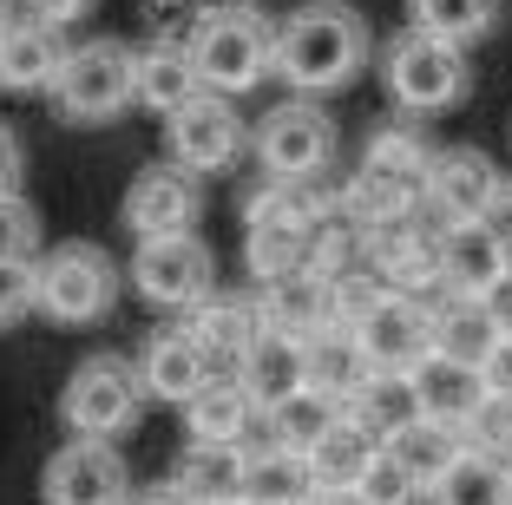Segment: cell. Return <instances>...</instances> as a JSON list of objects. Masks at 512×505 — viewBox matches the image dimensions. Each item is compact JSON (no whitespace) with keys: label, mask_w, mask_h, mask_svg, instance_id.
I'll return each instance as SVG.
<instances>
[{"label":"cell","mask_w":512,"mask_h":505,"mask_svg":"<svg viewBox=\"0 0 512 505\" xmlns=\"http://www.w3.org/2000/svg\"><path fill=\"white\" fill-rule=\"evenodd\" d=\"M427 309H434V355L453 361V368L480 374V361L493 355V342H499L493 315H486L480 302H467V296H440V302H427Z\"/></svg>","instance_id":"27"},{"label":"cell","mask_w":512,"mask_h":505,"mask_svg":"<svg viewBox=\"0 0 512 505\" xmlns=\"http://www.w3.org/2000/svg\"><path fill=\"white\" fill-rule=\"evenodd\" d=\"M434 505H512V466L480 460V453H460V460L440 473Z\"/></svg>","instance_id":"33"},{"label":"cell","mask_w":512,"mask_h":505,"mask_svg":"<svg viewBox=\"0 0 512 505\" xmlns=\"http://www.w3.org/2000/svg\"><path fill=\"white\" fill-rule=\"evenodd\" d=\"M493 20H499V0H407V27L434 33V40L460 46V53L473 40H486Z\"/></svg>","instance_id":"32"},{"label":"cell","mask_w":512,"mask_h":505,"mask_svg":"<svg viewBox=\"0 0 512 505\" xmlns=\"http://www.w3.org/2000/svg\"><path fill=\"white\" fill-rule=\"evenodd\" d=\"M460 440H467V453H480V460L512 466V401H506V394H486V401L467 414Z\"/></svg>","instance_id":"37"},{"label":"cell","mask_w":512,"mask_h":505,"mask_svg":"<svg viewBox=\"0 0 512 505\" xmlns=\"http://www.w3.org/2000/svg\"><path fill=\"white\" fill-rule=\"evenodd\" d=\"M506 210H512V184H506Z\"/></svg>","instance_id":"46"},{"label":"cell","mask_w":512,"mask_h":505,"mask_svg":"<svg viewBox=\"0 0 512 505\" xmlns=\"http://www.w3.org/2000/svg\"><path fill=\"white\" fill-rule=\"evenodd\" d=\"M20 315H33V269L0 263V328H14Z\"/></svg>","instance_id":"39"},{"label":"cell","mask_w":512,"mask_h":505,"mask_svg":"<svg viewBox=\"0 0 512 505\" xmlns=\"http://www.w3.org/2000/svg\"><path fill=\"white\" fill-rule=\"evenodd\" d=\"M256 164L270 171V184L289 178H329L335 164V119L322 112V99H283L276 112H263L256 125Z\"/></svg>","instance_id":"8"},{"label":"cell","mask_w":512,"mask_h":505,"mask_svg":"<svg viewBox=\"0 0 512 505\" xmlns=\"http://www.w3.org/2000/svg\"><path fill=\"white\" fill-rule=\"evenodd\" d=\"M0 20H7V0H0Z\"/></svg>","instance_id":"47"},{"label":"cell","mask_w":512,"mask_h":505,"mask_svg":"<svg viewBox=\"0 0 512 505\" xmlns=\"http://www.w3.org/2000/svg\"><path fill=\"white\" fill-rule=\"evenodd\" d=\"M368 60H375V33H368L362 7H348V0H302L289 7V20H276L270 73L296 99H329V92L355 86Z\"/></svg>","instance_id":"1"},{"label":"cell","mask_w":512,"mask_h":505,"mask_svg":"<svg viewBox=\"0 0 512 505\" xmlns=\"http://www.w3.org/2000/svg\"><path fill=\"white\" fill-rule=\"evenodd\" d=\"M184 427H191V440H211V446H250L263 433V407L237 381H204L184 401Z\"/></svg>","instance_id":"22"},{"label":"cell","mask_w":512,"mask_h":505,"mask_svg":"<svg viewBox=\"0 0 512 505\" xmlns=\"http://www.w3.org/2000/svg\"><path fill=\"white\" fill-rule=\"evenodd\" d=\"M243 145H250V132H243L237 119V99H217V92H197L191 105H178L165 119V164H178V171H191V178H204V171H230V164L243 158Z\"/></svg>","instance_id":"11"},{"label":"cell","mask_w":512,"mask_h":505,"mask_svg":"<svg viewBox=\"0 0 512 505\" xmlns=\"http://www.w3.org/2000/svg\"><path fill=\"white\" fill-rule=\"evenodd\" d=\"M375 460H381V440H375V433H362L348 414L335 420V427L322 433L309 453H302V466H309V479H316V486H362Z\"/></svg>","instance_id":"29"},{"label":"cell","mask_w":512,"mask_h":505,"mask_svg":"<svg viewBox=\"0 0 512 505\" xmlns=\"http://www.w3.org/2000/svg\"><path fill=\"white\" fill-rule=\"evenodd\" d=\"M197 66L191 53H184V40H151V46H132V105H145V112H158V119H171L178 105L197 99Z\"/></svg>","instance_id":"18"},{"label":"cell","mask_w":512,"mask_h":505,"mask_svg":"<svg viewBox=\"0 0 512 505\" xmlns=\"http://www.w3.org/2000/svg\"><path fill=\"white\" fill-rule=\"evenodd\" d=\"M230 381L250 394L263 414H270L276 401H289L302 387V342H289V335H270V328H256V342L243 348V361H237V374Z\"/></svg>","instance_id":"25"},{"label":"cell","mask_w":512,"mask_h":505,"mask_svg":"<svg viewBox=\"0 0 512 505\" xmlns=\"http://www.w3.org/2000/svg\"><path fill=\"white\" fill-rule=\"evenodd\" d=\"M309 492H316V479L296 453H283V446H250L243 453V492H237L243 505H309Z\"/></svg>","instance_id":"30"},{"label":"cell","mask_w":512,"mask_h":505,"mask_svg":"<svg viewBox=\"0 0 512 505\" xmlns=\"http://www.w3.org/2000/svg\"><path fill=\"white\" fill-rule=\"evenodd\" d=\"M53 105L66 125H106L132 105V46L125 40H79L66 46L60 73H53Z\"/></svg>","instance_id":"6"},{"label":"cell","mask_w":512,"mask_h":505,"mask_svg":"<svg viewBox=\"0 0 512 505\" xmlns=\"http://www.w3.org/2000/svg\"><path fill=\"white\" fill-rule=\"evenodd\" d=\"M362 499L368 505H407V499H414V486H407V473L381 453V460L368 466V479H362Z\"/></svg>","instance_id":"38"},{"label":"cell","mask_w":512,"mask_h":505,"mask_svg":"<svg viewBox=\"0 0 512 505\" xmlns=\"http://www.w3.org/2000/svg\"><path fill=\"white\" fill-rule=\"evenodd\" d=\"M302 381L322 387V394H335V401H348V394L368 381L362 355H355V342H348V328H316V335L302 342Z\"/></svg>","instance_id":"31"},{"label":"cell","mask_w":512,"mask_h":505,"mask_svg":"<svg viewBox=\"0 0 512 505\" xmlns=\"http://www.w3.org/2000/svg\"><path fill=\"white\" fill-rule=\"evenodd\" d=\"M184 328H191V342L204 348V361H211V374L217 381H230L237 374V361H243V348L256 342V302H243V296H204L191 315H184Z\"/></svg>","instance_id":"19"},{"label":"cell","mask_w":512,"mask_h":505,"mask_svg":"<svg viewBox=\"0 0 512 505\" xmlns=\"http://www.w3.org/2000/svg\"><path fill=\"white\" fill-rule=\"evenodd\" d=\"M270 46H276V20H263L256 7H217L197 20V33L184 40L197 66V86L217 99H243L250 86L270 79Z\"/></svg>","instance_id":"3"},{"label":"cell","mask_w":512,"mask_h":505,"mask_svg":"<svg viewBox=\"0 0 512 505\" xmlns=\"http://www.w3.org/2000/svg\"><path fill=\"white\" fill-rule=\"evenodd\" d=\"M92 7H99V0H27V14L46 20V27H60V33L73 27V20H86Z\"/></svg>","instance_id":"41"},{"label":"cell","mask_w":512,"mask_h":505,"mask_svg":"<svg viewBox=\"0 0 512 505\" xmlns=\"http://www.w3.org/2000/svg\"><path fill=\"white\" fill-rule=\"evenodd\" d=\"M197 210H204V191H197L191 171H178V164H145L132 178V191H125V204H119V223L138 243H151V237H184L197 223Z\"/></svg>","instance_id":"13"},{"label":"cell","mask_w":512,"mask_h":505,"mask_svg":"<svg viewBox=\"0 0 512 505\" xmlns=\"http://www.w3.org/2000/svg\"><path fill=\"white\" fill-rule=\"evenodd\" d=\"M224 505H243V499H224Z\"/></svg>","instance_id":"48"},{"label":"cell","mask_w":512,"mask_h":505,"mask_svg":"<svg viewBox=\"0 0 512 505\" xmlns=\"http://www.w3.org/2000/svg\"><path fill=\"white\" fill-rule=\"evenodd\" d=\"M46 250V230H40V210L27 204V197H0V263H14V269H33Z\"/></svg>","instance_id":"36"},{"label":"cell","mask_w":512,"mask_h":505,"mask_svg":"<svg viewBox=\"0 0 512 505\" xmlns=\"http://www.w3.org/2000/svg\"><path fill=\"white\" fill-rule=\"evenodd\" d=\"M66 60V33L46 27L33 14H7L0 20V86L7 92H46L53 73Z\"/></svg>","instance_id":"17"},{"label":"cell","mask_w":512,"mask_h":505,"mask_svg":"<svg viewBox=\"0 0 512 505\" xmlns=\"http://www.w3.org/2000/svg\"><path fill=\"white\" fill-rule=\"evenodd\" d=\"M506 269H512V237H499L493 223H440V296L480 302Z\"/></svg>","instance_id":"14"},{"label":"cell","mask_w":512,"mask_h":505,"mask_svg":"<svg viewBox=\"0 0 512 505\" xmlns=\"http://www.w3.org/2000/svg\"><path fill=\"white\" fill-rule=\"evenodd\" d=\"M132 368H138V387H145V401H165V407H184L204 381H217L211 361H204V348L191 342V328H184V322H178V328H158Z\"/></svg>","instance_id":"16"},{"label":"cell","mask_w":512,"mask_h":505,"mask_svg":"<svg viewBox=\"0 0 512 505\" xmlns=\"http://www.w3.org/2000/svg\"><path fill=\"white\" fill-rule=\"evenodd\" d=\"M335 210L368 237V230H381V223H401V217L421 210V178H394V171L362 164V171H348V178L335 184Z\"/></svg>","instance_id":"20"},{"label":"cell","mask_w":512,"mask_h":505,"mask_svg":"<svg viewBox=\"0 0 512 505\" xmlns=\"http://www.w3.org/2000/svg\"><path fill=\"white\" fill-rule=\"evenodd\" d=\"M119 283H125V269L112 263L99 243H86V237L53 243V250H40V263H33V315L66 322V328L106 322L112 302H119Z\"/></svg>","instance_id":"2"},{"label":"cell","mask_w":512,"mask_h":505,"mask_svg":"<svg viewBox=\"0 0 512 505\" xmlns=\"http://www.w3.org/2000/svg\"><path fill=\"white\" fill-rule=\"evenodd\" d=\"M145 414V387L125 355H86L60 387V420L73 440H119Z\"/></svg>","instance_id":"5"},{"label":"cell","mask_w":512,"mask_h":505,"mask_svg":"<svg viewBox=\"0 0 512 505\" xmlns=\"http://www.w3.org/2000/svg\"><path fill=\"white\" fill-rule=\"evenodd\" d=\"M309 505H368V499H362V486H316Z\"/></svg>","instance_id":"44"},{"label":"cell","mask_w":512,"mask_h":505,"mask_svg":"<svg viewBox=\"0 0 512 505\" xmlns=\"http://www.w3.org/2000/svg\"><path fill=\"white\" fill-rule=\"evenodd\" d=\"M335 420H342V401L302 381L289 401H276L270 414H263V446H283V453H296V460H302V453H309Z\"/></svg>","instance_id":"28"},{"label":"cell","mask_w":512,"mask_h":505,"mask_svg":"<svg viewBox=\"0 0 512 505\" xmlns=\"http://www.w3.org/2000/svg\"><path fill=\"white\" fill-rule=\"evenodd\" d=\"M125 505H184V499H178V492H171V486H145V492H132V499H125Z\"/></svg>","instance_id":"45"},{"label":"cell","mask_w":512,"mask_h":505,"mask_svg":"<svg viewBox=\"0 0 512 505\" xmlns=\"http://www.w3.org/2000/svg\"><path fill=\"white\" fill-rule=\"evenodd\" d=\"M480 381H486V394H506V401H512V335L493 342V355L480 361Z\"/></svg>","instance_id":"40"},{"label":"cell","mask_w":512,"mask_h":505,"mask_svg":"<svg viewBox=\"0 0 512 505\" xmlns=\"http://www.w3.org/2000/svg\"><path fill=\"white\" fill-rule=\"evenodd\" d=\"M132 473L112 440H66L40 466V505H125Z\"/></svg>","instance_id":"12"},{"label":"cell","mask_w":512,"mask_h":505,"mask_svg":"<svg viewBox=\"0 0 512 505\" xmlns=\"http://www.w3.org/2000/svg\"><path fill=\"white\" fill-rule=\"evenodd\" d=\"M250 302H256V322L270 335H289V342H309L316 328H329V289H322L316 269H289V276L263 283Z\"/></svg>","instance_id":"21"},{"label":"cell","mask_w":512,"mask_h":505,"mask_svg":"<svg viewBox=\"0 0 512 505\" xmlns=\"http://www.w3.org/2000/svg\"><path fill=\"white\" fill-rule=\"evenodd\" d=\"M348 342H355V355H362L368 374L407 381L421 361H434V309L414 302V296H381L362 322L348 328Z\"/></svg>","instance_id":"9"},{"label":"cell","mask_w":512,"mask_h":505,"mask_svg":"<svg viewBox=\"0 0 512 505\" xmlns=\"http://www.w3.org/2000/svg\"><path fill=\"white\" fill-rule=\"evenodd\" d=\"M480 309L493 315V328H499V335H512V269H506V276H499V283L480 296Z\"/></svg>","instance_id":"43"},{"label":"cell","mask_w":512,"mask_h":505,"mask_svg":"<svg viewBox=\"0 0 512 505\" xmlns=\"http://www.w3.org/2000/svg\"><path fill=\"white\" fill-rule=\"evenodd\" d=\"M20 138H14V125H0V197H14L20 191Z\"/></svg>","instance_id":"42"},{"label":"cell","mask_w":512,"mask_h":505,"mask_svg":"<svg viewBox=\"0 0 512 505\" xmlns=\"http://www.w3.org/2000/svg\"><path fill=\"white\" fill-rule=\"evenodd\" d=\"M407 394H414V420H434V427H467V414L486 401V381L473 368H453V361H421L407 374Z\"/></svg>","instance_id":"23"},{"label":"cell","mask_w":512,"mask_h":505,"mask_svg":"<svg viewBox=\"0 0 512 505\" xmlns=\"http://www.w3.org/2000/svg\"><path fill=\"white\" fill-rule=\"evenodd\" d=\"M381 86L401 105L407 119H434V112H453L473 86V66L460 46L434 40L421 27H401L388 46H381Z\"/></svg>","instance_id":"4"},{"label":"cell","mask_w":512,"mask_h":505,"mask_svg":"<svg viewBox=\"0 0 512 505\" xmlns=\"http://www.w3.org/2000/svg\"><path fill=\"white\" fill-rule=\"evenodd\" d=\"M427 158H434V145H427L421 119H407V112H401V119H381L375 132H368V158H362V164L394 171V178H421Z\"/></svg>","instance_id":"35"},{"label":"cell","mask_w":512,"mask_h":505,"mask_svg":"<svg viewBox=\"0 0 512 505\" xmlns=\"http://www.w3.org/2000/svg\"><path fill=\"white\" fill-rule=\"evenodd\" d=\"M381 453H388V460L407 473V486H414V492H434L440 473L467 453V440H460L453 427H434V420H407L401 433H388V440H381Z\"/></svg>","instance_id":"26"},{"label":"cell","mask_w":512,"mask_h":505,"mask_svg":"<svg viewBox=\"0 0 512 505\" xmlns=\"http://www.w3.org/2000/svg\"><path fill=\"white\" fill-rule=\"evenodd\" d=\"M243 453L250 446H211V440H184L178 466H171V492L184 505H224L243 492Z\"/></svg>","instance_id":"24"},{"label":"cell","mask_w":512,"mask_h":505,"mask_svg":"<svg viewBox=\"0 0 512 505\" xmlns=\"http://www.w3.org/2000/svg\"><path fill=\"white\" fill-rule=\"evenodd\" d=\"M342 414L355 420L362 433L388 440V433H401L407 420H414V394H407V381H381V374H368V381L342 401Z\"/></svg>","instance_id":"34"},{"label":"cell","mask_w":512,"mask_h":505,"mask_svg":"<svg viewBox=\"0 0 512 505\" xmlns=\"http://www.w3.org/2000/svg\"><path fill=\"white\" fill-rule=\"evenodd\" d=\"M132 289L151 302V309H171V315H191L204 296H217V256L211 243L184 230V237H151L132 250Z\"/></svg>","instance_id":"7"},{"label":"cell","mask_w":512,"mask_h":505,"mask_svg":"<svg viewBox=\"0 0 512 505\" xmlns=\"http://www.w3.org/2000/svg\"><path fill=\"white\" fill-rule=\"evenodd\" d=\"M243 263H250L256 283H276V276H289V269H309V230H302V223H289V210L276 204L270 184L250 197V223H243Z\"/></svg>","instance_id":"15"},{"label":"cell","mask_w":512,"mask_h":505,"mask_svg":"<svg viewBox=\"0 0 512 505\" xmlns=\"http://www.w3.org/2000/svg\"><path fill=\"white\" fill-rule=\"evenodd\" d=\"M499 191H506V178L480 145H447L421 171V210L434 223H486Z\"/></svg>","instance_id":"10"}]
</instances>
